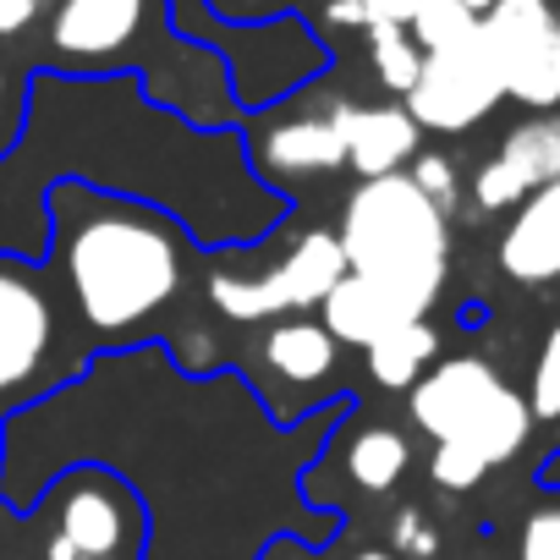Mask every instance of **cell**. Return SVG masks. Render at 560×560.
<instances>
[{
	"mask_svg": "<svg viewBox=\"0 0 560 560\" xmlns=\"http://www.w3.org/2000/svg\"><path fill=\"white\" fill-rule=\"evenodd\" d=\"M61 209H67L61 269H67L72 303H78L89 330L121 336L176 298L182 247H176V231L160 214H149L138 203H83V209H72L67 198H61Z\"/></svg>",
	"mask_w": 560,
	"mask_h": 560,
	"instance_id": "6da1fadb",
	"label": "cell"
},
{
	"mask_svg": "<svg viewBox=\"0 0 560 560\" xmlns=\"http://www.w3.org/2000/svg\"><path fill=\"white\" fill-rule=\"evenodd\" d=\"M341 253L347 269L369 287L390 292L412 314L429 319L445 275H451V214H440L407 171L358 182L341 209Z\"/></svg>",
	"mask_w": 560,
	"mask_h": 560,
	"instance_id": "7a4b0ae2",
	"label": "cell"
},
{
	"mask_svg": "<svg viewBox=\"0 0 560 560\" xmlns=\"http://www.w3.org/2000/svg\"><path fill=\"white\" fill-rule=\"evenodd\" d=\"M478 34L505 100L549 116L560 105V18L549 0H494V12L478 18Z\"/></svg>",
	"mask_w": 560,
	"mask_h": 560,
	"instance_id": "3957f363",
	"label": "cell"
},
{
	"mask_svg": "<svg viewBox=\"0 0 560 560\" xmlns=\"http://www.w3.org/2000/svg\"><path fill=\"white\" fill-rule=\"evenodd\" d=\"M500 100H505L500 72H494V61L483 50V34H472V39H462L451 50L423 56V72H418V83H412V94L401 105H407V116L423 132H467Z\"/></svg>",
	"mask_w": 560,
	"mask_h": 560,
	"instance_id": "277c9868",
	"label": "cell"
},
{
	"mask_svg": "<svg viewBox=\"0 0 560 560\" xmlns=\"http://www.w3.org/2000/svg\"><path fill=\"white\" fill-rule=\"evenodd\" d=\"M527 429H533V412H527V396H516L511 385L456 434V440H445V445H434V462H429V478L440 483V489H451V494H462V489H472V483H483V472L489 467H500V462H511L522 445H527Z\"/></svg>",
	"mask_w": 560,
	"mask_h": 560,
	"instance_id": "5b68a950",
	"label": "cell"
},
{
	"mask_svg": "<svg viewBox=\"0 0 560 560\" xmlns=\"http://www.w3.org/2000/svg\"><path fill=\"white\" fill-rule=\"evenodd\" d=\"M549 182H560V110L533 116V121L505 132V143L472 176V203L483 214H500V209H516L527 192H538Z\"/></svg>",
	"mask_w": 560,
	"mask_h": 560,
	"instance_id": "8992f818",
	"label": "cell"
},
{
	"mask_svg": "<svg viewBox=\"0 0 560 560\" xmlns=\"http://www.w3.org/2000/svg\"><path fill=\"white\" fill-rule=\"evenodd\" d=\"M50 341H56L50 292L39 287L23 264L0 258V396L23 390L45 369Z\"/></svg>",
	"mask_w": 560,
	"mask_h": 560,
	"instance_id": "52a82bcc",
	"label": "cell"
},
{
	"mask_svg": "<svg viewBox=\"0 0 560 560\" xmlns=\"http://www.w3.org/2000/svg\"><path fill=\"white\" fill-rule=\"evenodd\" d=\"M149 0H56L50 56L67 67H105L138 45Z\"/></svg>",
	"mask_w": 560,
	"mask_h": 560,
	"instance_id": "ba28073f",
	"label": "cell"
},
{
	"mask_svg": "<svg viewBox=\"0 0 560 560\" xmlns=\"http://www.w3.org/2000/svg\"><path fill=\"white\" fill-rule=\"evenodd\" d=\"M505 390V380L494 374V363H483V358H445V363H434L418 385H412V423L434 440V445H445V440H456L494 396Z\"/></svg>",
	"mask_w": 560,
	"mask_h": 560,
	"instance_id": "9c48e42d",
	"label": "cell"
},
{
	"mask_svg": "<svg viewBox=\"0 0 560 560\" xmlns=\"http://www.w3.org/2000/svg\"><path fill=\"white\" fill-rule=\"evenodd\" d=\"M341 132H347V165L363 182L396 176L401 165H412L418 138H423L407 105H352V100H341Z\"/></svg>",
	"mask_w": 560,
	"mask_h": 560,
	"instance_id": "30bf717a",
	"label": "cell"
},
{
	"mask_svg": "<svg viewBox=\"0 0 560 560\" xmlns=\"http://www.w3.org/2000/svg\"><path fill=\"white\" fill-rule=\"evenodd\" d=\"M500 269L522 287L560 280V182L527 192L500 236Z\"/></svg>",
	"mask_w": 560,
	"mask_h": 560,
	"instance_id": "8fae6325",
	"label": "cell"
},
{
	"mask_svg": "<svg viewBox=\"0 0 560 560\" xmlns=\"http://www.w3.org/2000/svg\"><path fill=\"white\" fill-rule=\"evenodd\" d=\"M264 165L280 176H330L347 165V132H341V100H330L314 116L275 121L258 143Z\"/></svg>",
	"mask_w": 560,
	"mask_h": 560,
	"instance_id": "7c38bea8",
	"label": "cell"
},
{
	"mask_svg": "<svg viewBox=\"0 0 560 560\" xmlns=\"http://www.w3.org/2000/svg\"><path fill=\"white\" fill-rule=\"evenodd\" d=\"M347 275L352 269H347L341 236L336 231H308L287 258L264 275V287H269L275 314H292V308H325V298L341 287Z\"/></svg>",
	"mask_w": 560,
	"mask_h": 560,
	"instance_id": "4fadbf2b",
	"label": "cell"
},
{
	"mask_svg": "<svg viewBox=\"0 0 560 560\" xmlns=\"http://www.w3.org/2000/svg\"><path fill=\"white\" fill-rule=\"evenodd\" d=\"M56 533L72 544L78 560H110L127 544V505L116 489H105L100 478H83L56 516Z\"/></svg>",
	"mask_w": 560,
	"mask_h": 560,
	"instance_id": "5bb4252c",
	"label": "cell"
},
{
	"mask_svg": "<svg viewBox=\"0 0 560 560\" xmlns=\"http://www.w3.org/2000/svg\"><path fill=\"white\" fill-rule=\"evenodd\" d=\"M325 330L336 336V341H347V347H374L380 336H390L396 325H412V319H423V314H412L407 303H396L390 292H380V287H369V280H358V275H347L341 287L325 298Z\"/></svg>",
	"mask_w": 560,
	"mask_h": 560,
	"instance_id": "9a60e30c",
	"label": "cell"
},
{
	"mask_svg": "<svg viewBox=\"0 0 560 560\" xmlns=\"http://www.w3.org/2000/svg\"><path fill=\"white\" fill-rule=\"evenodd\" d=\"M264 363L287 385H325L341 363V341L319 319H287L264 336Z\"/></svg>",
	"mask_w": 560,
	"mask_h": 560,
	"instance_id": "2e32d148",
	"label": "cell"
},
{
	"mask_svg": "<svg viewBox=\"0 0 560 560\" xmlns=\"http://www.w3.org/2000/svg\"><path fill=\"white\" fill-rule=\"evenodd\" d=\"M434 358H440L434 325H429V319H412V325H396L390 336H380V341L369 347V374H374L385 390H412V385L429 374Z\"/></svg>",
	"mask_w": 560,
	"mask_h": 560,
	"instance_id": "e0dca14e",
	"label": "cell"
},
{
	"mask_svg": "<svg viewBox=\"0 0 560 560\" xmlns=\"http://www.w3.org/2000/svg\"><path fill=\"white\" fill-rule=\"evenodd\" d=\"M407 462H412V445H407V434H396V429H363V434L352 440V456H347L352 478H358L369 494L396 489V478L407 472Z\"/></svg>",
	"mask_w": 560,
	"mask_h": 560,
	"instance_id": "ac0fdd59",
	"label": "cell"
},
{
	"mask_svg": "<svg viewBox=\"0 0 560 560\" xmlns=\"http://www.w3.org/2000/svg\"><path fill=\"white\" fill-rule=\"evenodd\" d=\"M369 61H374V83L396 100H407L418 72H423V50L412 45L407 28H390V23L369 28Z\"/></svg>",
	"mask_w": 560,
	"mask_h": 560,
	"instance_id": "d6986e66",
	"label": "cell"
},
{
	"mask_svg": "<svg viewBox=\"0 0 560 560\" xmlns=\"http://www.w3.org/2000/svg\"><path fill=\"white\" fill-rule=\"evenodd\" d=\"M407 34H412V45L423 56H434V50H451V45L472 39L478 34V18L462 7V0H423L418 18L407 23Z\"/></svg>",
	"mask_w": 560,
	"mask_h": 560,
	"instance_id": "ffe728a7",
	"label": "cell"
},
{
	"mask_svg": "<svg viewBox=\"0 0 560 560\" xmlns=\"http://www.w3.org/2000/svg\"><path fill=\"white\" fill-rule=\"evenodd\" d=\"M527 412L538 423H560V319L549 325L538 363H533V385H527Z\"/></svg>",
	"mask_w": 560,
	"mask_h": 560,
	"instance_id": "44dd1931",
	"label": "cell"
},
{
	"mask_svg": "<svg viewBox=\"0 0 560 560\" xmlns=\"http://www.w3.org/2000/svg\"><path fill=\"white\" fill-rule=\"evenodd\" d=\"M412 187L440 209V214H456V198H462V187H456V165L445 160V154H418L412 160Z\"/></svg>",
	"mask_w": 560,
	"mask_h": 560,
	"instance_id": "7402d4cb",
	"label": "cell"
},
{
	"mask_svg": "<svg viewBox=\"0 0 560 560\" xmlns=\"http://www.w3.org/2000/svg\"><path fill=\"white\" fill-rule=\"evenodd\" d=\"M390 538H396V555H401V560H434V555H440V533L423 522L418 505H407V511L390 522Z\"/></svg>",
	"mask_w": 560,
	"mask_h": 560,
	"instance_id": "603a6c76",
	"label": "cell"
},
{
	"mask_svg": "<svg viewBox=\"0 0 560 560\" xmlns=\"http://www.w3.org/2000/svg\"><path fill=\"white\" fill-rule=\"evenodd\" d=\"M516 560H560V505H549V511H533V516L522 522Z\"/></svg>",
	"mask_w": 560,
	"mask_h": 560,
	"instance_id": "cb8c5ba5",
	"label": "cell"
},
{
	"mask_svg": "<svg viewBox=\"0 0 560 560\" xmlns=\"http://www.w3.org/2000/svg\"><path fill=\"white\" fill-rule=\"evenodd\" d=\"M214 23H231V28H258V23H275L287 18V0H203Z\"/></svg>",
	"mask_w": 560,
	"mask_h": 560,
	"instance_id": "d4e9b609",
	"label": "cell"
},
{
	"mask_svg": "<svg viewBox=\"0 0 560 560\" xmlns=\"http://www.w3.org/2000/svg\"><path fill=\"white\" fill-rule=\"evenodd\" d=\"M56 0H0V39H23Z\"/></svg>",
	"mask_w": 560,
	"mask_h": 560,
	"instance_id": "484cf974",
	"label": "cell"
},
{
	"mask_svg": "<svg viewBox=\"0 0 560 560\" xmlns=\"http://www.w3.org/2000/svg\"><path fill=\"white\" fill-rule=\"evenodd\" d=\"M358 7L369 12V28H380V23H390V28H407V23L418 18V7H423V0H358Z\"/></svg>",
	"mask_w": 560,
	"mask_h": 560,
	"instance_id": "4316f807",
	"label": "cell"
},
{
	"mask_svg": "<svg viewBox=\"0 0 560 560\" xmlns=\"http://www.w3.org/2000/svg\"><path fill=\"white\" fill-rule=\"evenodd\" d=\"M325 23L330 28H363L369 34V12L358 7V0H325Z\"/></svg>",
	"mask_w": 560,
	"mask_h": 560,
	"instance_id": "83f0119b",
	"label": "cell"
},
{
	"mask_svg": "<svg viewBox=\"0 0 560 560\" xmlns=\"http://www.w3.org/2000/svg\"><path fill=\"white\" fill-rule=\"evenodd\" d=\"M176 347H182V358H187V363H209V352H203V347H209V336H203V330H187Z\"/></svg>",
	"mask_w": 560,
	"mask_h": 560,
	"instance_id": "f1b7e54d",
	"label": "cell"
},
{
	"mask_svg": "<svg viewBox=\"0 0 560 560\" xmlns=\"http://www.w3.org/2000/svg\"><path fill=\"white\" fill-rule=\"evenodd\" d=\"M12 132V89H7V72H0V143Z\"/></svg>",
	"mask_w": 560,
	"mask_h": 560,
	"instance_id": "f546056e",
	"label": "cell"
},
{
	"mask_svg": "<svg viewBox=\"0 0 560 560\" xmlns=\"http://www.w3.org/2000/svg\"><path fill=\"white\" fill-rule=\"evenodd\" d=\"M462 7H467L472 18H483V12H494V0H462Z\"/></svg>",
	"mask_w": 560,
	"mask_h": 560,
	"instance_id": "4dcf8cb0",
	"label": "cell"
},
{
	"mask_svg": "<svg viewBox=\"0 0 560 560\" xmlns=\"http://www.w3.org/2000/svg\"><path fill=\"white\" fill-rule=\"evenodd\" d=\"M358 560H396V555H385V549H363Z\"/></svg>",
	"mask_w": 560,
	"mask_h": 560,
	"instance_id": "1f68e13d",
	"label": "cell"
}]
</instances>
